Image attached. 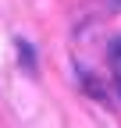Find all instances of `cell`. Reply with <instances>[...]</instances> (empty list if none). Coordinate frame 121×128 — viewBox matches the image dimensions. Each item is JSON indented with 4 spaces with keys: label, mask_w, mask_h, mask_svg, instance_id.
Returning a JSON list of instances; mask_svg holds the SVG:
<instances>
[{
    "label": "cell",
    "mask_w": 121,
    "mask_h": 128,
    "mask_svg": "<svg viewBox=\"0 0 121 128\" xmlns=\"http://www.w3.org/2000/svg\"><path fill=\"white\" fill-rule=\"evenodd\" d=\"M110 54H114V68H118V82H121V39L114 43V50H110Z\"/></svg>",
    "instance_id": "6da1fadb"
}]
</instances>
